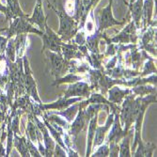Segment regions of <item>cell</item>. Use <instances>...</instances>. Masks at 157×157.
Returning a JSON list of instances; mask_svg holds the SVG:
<instances>
[{
    "label": "cell",
    "mask_w": 157,
    "mask_h": 157,
    "mask_svg": "<svg viewBox=\"0 0 157 157\" xmlns=\"http://www.w3.org/2000/svg\"><path fill=\"white\" fill-rule=\"evenodd\" d=\"M49 9H52L59 18V29L58 35L62 41H70L75 36L79 29V23L71 16L64 8L62 0H55V5L51 4L49 0H46Z\"/></svg>",
    "instance_id": "1"
},
{
    "label": "cell",
    "mask_w": 157,
    "mask_h": 157,
    "mask_svg": "<svg viewBox=\"0 0 157 157\" xmlns=\"http://www.w3.org/2000/svg\"><path fill=\"white\" fill-rule=\"evenodd\" d=\"M138 108V101L136 95L134 93L128 94L121 103V107L120 110V121L121 127L125 132H129L136 118Z\"/></svg>",
    "instance_id": "2"
},
{
    "label": "cell",
    "mask_w": 157,
    "mask_h": 157,
    "mask_svg": "<svg viewBox=\"0 0 157 157\" xmlns=\"http://www.w3.org/2000/svg\"><path fill=\"white\" fill-rule=\"evenodd\" d=\"M6 36L8 39L12 38L19 34H27V33H35L40 37L44 35V32L40 29H37L27 21V17H16L10 21V27L6 28Z\"/></svg>",
    "instance_id": "3"
},
{
    "label": "cell",
    "mask_w": 157,
    "mask_h": 157,
    "mask_svg": "<svg viewBox=\"0 0 157 157\" xmlns=\"http://www.w3.org/2000/svg\"><path fill=\"white\" fill-rule=\"evenodd\" d=\"M46 55L49 59V66L51 67V75L58 78L62 76L63 74L68 73V70L70 67V60H66L61 54H58L49 50L46 52Z\"/></svg>",
    "instance_id": "4"
},
{
    "label": "cell",
    "mask_w": 157,
    "mask_h": 157,
    "mask_svg": "<svg viewBox=\"0 0 157 157\" xmlns=\"http://www.w3.org/2000/svg\"><path fill=\"white\" fill-rule=\"evenodd\" d=\"M23 65H24V74H25L24 85H25V93L29 95L36 103L42 104L38 94L37 84L32 76V71L29 66V61H28L26 56H23Z\"/></svg>",
    "instance_id": "5"
},
{
    "label": "cell",
    "mask_w": 157,
    "mask_h": 157,
    "mask_svg": "<svg viewBox=\"0 0 157 157\" xmlns=\"http://www.w3.org/2000/svg\"><path fill=\"white\" fill-rule=\"evenodd\" d=\"M112 5L113 0H109L108 5L102 10V12L100 14V17L98 20V28L97 29L101 32H104L106 28L112 27L114 25H123L128 19V16L124 18L122 21H119L114 18L112 12Z\"/></svg>",
    "instance_id": "6"
},
{
    "label": "cell",
    "mask_w": 157,
    "mask_h": 157,
    "mask_svg": "<svg viewBox=\"0 0 157 157\" xmlns=\"http://www.w3.org/2000/svg\"><path fill=\"white\" fill-rule=\"evenodd\" d=\"M44 46H42V52L45 50H49L58 54H61V46H62V40L60 37L52 30V28L49 27L47 23L44 26V32L41 36Z\"/></svg>",
    "instance_id": "7"
},
{
    "label": "cell",
    "mask_w": 157,
    "mask_h": 157,
    "mask_svg": "<svg viewBox=\"0 0 157 157\" xmlns=\"http://www.w3.org/2000/svg\"><path fill=\"white\" fill-rule=\"evenodd\" d=\"M137 28L136 27L135 23L132 21L128 24L121 32H120L117 36H115L112 39H107L110 42L113 44H136L138 36L136 33Z\"/></svg>",
    "instance_id": "8"
},
{
    "label": "cell",
    "mask_w": 157,
    "mask_h": 157,
    "mask_svg": "<svg viewBox=\"0 0 157 157\" xmlns=\"http://www.w3.org/2000/svg\"><path fill=\"white\" fill-rule=\"evenodd\" d=\"M156 21L152 22L151 25L145 30V33L140 37L139 49L151 52L156 56Z\"/></svg>",
    "instance_id": "9"
},
{
    "label": "cell",
    "mask_w": 157,
    "mask_h": 157,
    "mask_svg": "<svg viewBox=\"0 0 157 157\" xmlns=\"http://www.w3.org/2000/svg\"><path fill=\"white\" fill-rule=\"evenodd\" d=\"M90 86L88 83L83 81H77L69 85L68 89L64 92V98H72V97H86L89 98L90 95Z\"/></svg>",
    "instance_id": "10"
},
{
    "label": "cell",
    "mask_w": 157,
    "mask_h": 157,
    "mask_svg": "<svg viewBox=\"0 0 157 157\" xmlns=\"http://www.w3.org/2000/svg\"><path fill=\"white\" fill-rule=\"evenodd\" d=\"M120 113H116L114 114V121H113V123L111 125V129L109 134H108V136L106 138V141L105 143H110V142H114V143H120L121 138L123 136H125L128 133L125 132L122 127L121 125V121H120V116H119ZM130 131V130H129Z\"/></svg>",
    "instance_id": "11"
},
{
    "label": "cell",
    "mask_w": 157,
    "mask_h": 157,
    "mask_svg": "<svg viewBox=\"0 0 157 157\" xmlns=\"http://www.w3.org/2000/svg\"><path fill=\"white\" fill-rule=\"evenodd\" d=\"M83 100V97H72V98H64L63 96H60L58 101H56L52 104H48V105H44L40 104V110L44 113V111H48V110H63L65 108H67L68 106L74 105L75 103L80 102Z\"/></svg>",
    "instance_id": "12"
},
{
    "label": "cell",
    "mask_w": 157,
    "mask_h": 157,
    "mask_svg": "<svg viewBox=\"0 0 157 157\" xmlns=\"http://www.w3.org/2000/svg\"><path fill=\"white\" fill-rule=\"evenodd\" d=\"M84 108L85 107H81L79 105V109H78V112H77V115L75 118V120L72 121L70 131L68 132L69 136L73 137L74 143H75V139H76L77 136L84 129V127L86 126V124L89 123V121H87V118H86V115H85Z\"/></svg>",
    "instance_id": "13"
},
{
    "label": "cell",
    "mask_w": 157,
    "mask_h": 157,
    "mask_svg": "<svg viewBox=\"0 0 157 157\" xmlns=\"http://www.w3.org/2000/svg\"><path fill=\"white\" fill-rule=\"evenodd\" d=\"M47 19L48 16H44V9H42V0H37L33 14L27 17V21L32 25H37L40 27V30L44 32V26L47 23Z\"/></svg>",
    "instance_id": "14"
},
{
    "label": "cell",
    "mask_w": 157,
    "mask_h": 157,
    "mask_svg": "<svg viewBox=\"0 0 157 157\" xmlns=\"http://www.w3.org/2000/svg\"><path fill=\"white\" fill-rule=\"evenodd\" d=\"M113 121H114V113L109 112L105 124L103 125V126H98L97 125L95 135H94V138H93V142H92V147L93 148L100 146L105 142L106 133L109 131L110 127H111V125L113 123Z\"/></svg>",
    "instance_id": "15"
},
{
    "label": "cell",
    "mask_w": 157,
    "mask_h": 157,
    "mask_svg": "<svg viewBox=\"0 0 157 157\" xmlns=\"http://www.w3.org/2000/svg\"><path fill=\"white\" fill-rule=\"evenodd\" d=\"M132 93L131 89H121L118 86H115V87H111L108 90V101H110L113 104H116L118 105H121L122 101L124 100V98L128 95Z\"/></svg>",
    "instance_id": "16"
},
{
    "label": "cell",
    "mask_w": 157,
    "mask_h": 157,
    "mask_svg": "<svg viewBox=\"0 0 157 157\" xmlns=\"http://www.w3.org/2000/svg\"><path fill=\"white\" fill-rule=\"evenodd\" d=\"M61 55L66 60H72L74 59H82L85 58L84 55L79 51L78 45L75 44H62Z\"/></svg>",
    "instance_id": "17"
},
{
    "label": "cell",
    "mask_w": 157,
    "mask_h": 157,
    "mask_svg": "<svg viewBox=\"0 0 157 157\" xmlns=\"http://www.w3.org/2000/svg\"><path fill=\"white\" fill-rule=\"evenodd\" d=\"M89 128H88V136H87V151L86 156H90L92 152V142L95 135V131L98 125V113H95L91 117L89 121Z\"/></svg>",
    "instance_id": "18"
},
{
    "label": "cell",
    "mask_w": 157,
    "mask_h": 157,
    "mask_svg": "<svg viewBox=\"0 0 157 157\" xmlns=\"http://www.w3.org/2000/svg\"><path fill=\"white\" fill-rule=\"evenodd\" d=\"M154 2H155L154 0H144L143 8H142V16H141V20L143 21V29H142V32H144L148 28V26L151 25Z\"/></svg>",
    "instance_id": "19"
},
{
    "label": "cell",
    "mask_w": 157,
    "mask_h": 157,
    "mask_svg": "<svg viewBox=\"0 0 157 157\" xmlns=\"http://www.w3.org/2000/svg\"><path fill=\"white\" fill-rule=\"evenodd\" d=\"M143 3H144V0H135V2H133L132 4H128L129 12H131V17L137 29H139V27H140Z\"/></svg>",
    "instance_id": "20"
},
{
    "label": "cell",
    "mask_w": 157,
    "mask_h": 157,
    "mask_svg": "<svg viewBox=\"0 0 157 157\" xmlns=\"http://www.w3.org/2000/svg\"><path fill=\"white\" fill-rule=\"evenodd\" d=\"M25 136L29 138L33 143L42 140V135L40 129L29 118H28L26 128H25Z\"/></svg>",
    "instance_id": "21"
},
{
    "label": "cell",
    "mask_w": 157,
    "mask_h": 157,
    "mask_svg": "<svg viewBox=\"0 0 157 157\" xmlns=\"http://www.w3.org/2000/svg\"><path fill=\"white\" fill-rule=\"evenodd\" d=\"M13 147L16 148L18 152L21 154L23 157H29L30 153L28 151L27 145H26V137L24 136H19L17 134L14 133L13 136Z\"/></svg>",
    "instance_id": "22"
},
{
    "label": "cell",
    "mask_w": 157,
    "mask_h": 157,
    "mask_svg": "<svg viewBox=\"0 0 157 157\" xmlns=\"http://www.w3.org/2000/svg\"><path fill=\"white\" fill-rule=\"evenodd\" d=\"M78 109H79V104H75V105H72L68 106L67 108L63 109V110H60L59 112L56 111H53L52 113L56 114V115H59V116H61L62 118H64L68 122H72L75 118L76 117L77 115V112H78Z\"/></svg>",
    "instance_id": "23"
},
{
    "label": "cell",
    "mask_w": 157,
    "mask_h": 157,
    "mask_svg": "<svg viewBox=\"0 0 157 157\" xmlns=\"http://www.w3.org/2000/svg\"><path fill=\"white\" fill-rule=\"evenodd\" d=\"M156 149V145L153 144V143H142L141 145H138L136 146L135 151L133 152L132 156H147V157H151L152 156V153H153V151Z\"/></svg>",
    "instance_id": "24"
},
{
    "label": "cell",
    "mask_w": 157,
    "mask_h": 157,
    "mask_svg": "<svg viewBox=\"0 0 157 157\" xmlns=\"http://www.w3.org/2000/svg\"><path fill=\"white\" fill-rule=\"evenodd\" d=\"M133 135H134V133L130 129V131L128 132V134L121 138V142L119 145V147H120L119 156H121V157H130V156H132L129 144H130V138L132 137Z\"/></svg>",
    "instance_id": "25"
},
{
    "label": "cell",
    "mask_w": 157,
    "mask_h": 157,
    "mask_svg": "<svg viewBox=\"0 0 157 157\" xmlns=\"http://www.w3.org/2000/svg\"><path fill=\"white\" fill-rule=\"evenodd\" d=\"M27 42V35L26 34H19L16 35L14 39V45H15L16 58H23L26 49Z\"/></svg>",
    "instance_id": "26"
},
{
    "label": "cell",
    "mask_w": 157,
    "mask_h": 157,
    "mask_svg": "<svg viewBox=\"0 0 157 157\" xmlns=\"http://www.w3.org/2000/svg\"><path fill=\"white\" fill-rule=\"evenodd\" d=\"M132 93L138 95V96H146L148 94H152V93H156V86H150L147 84H143V85H138L136 86V87H133L131 89Z\"/></svg>",
    "instance_id": "27"
},
{
    "label": "cell",
    "mask_w": 157,
    "mask_h": 157,
    "mask_svg": "<svg viewBox=\"0 0 157 157\" xmlns=\"http://www.w3.org/2000/svg\"><path fill=\"white\" fill-rule=\"evenodd\" d=\"M84 77L83 76H80V75H77L74 73H68L67 75L63 76V77H58L56 78L55 82L52 84V86H59L60 84H63V83H69V84H72V83H75L77 81H81L83 80Z\"/></svg>",
    "instance_id": "28"
},
{
    "label": "cell",
    "mask_w": 157,
    "mask_h": 157,
    "mask_svg": "<svg viewBox=\"0 0 157 157\" xmlns=\"http://www.w3.org/2000/svg\"><path fill=\"white\" fill-rule=\"evenodd\" d=\"M154 59H151L150 56H148L147 61L144 64L143 71L140 73L139 76L143 77V76H148L151 74H156V67L154 66Z\"/></svg>",
    "instance_id": "29"
},
{
    "label": "cell",
    "mask_w": 157,
    "mask_h": 157,
    "mask_svg": "<svg viewBox=\"0 0 157 157\" xmlns=\"http://www.w3.org/2000/svg\"><path fill=\"white\" fill-rule=\"evenodd\" d=\"M5 55L11 62H14L16 60V52H15V45H14V39L13 38L9 39V40H8Z\"/></svg>",
    "instance_id": "30"
},
{
    "label": "cell",
    "mask_w": 157,
    "mask_h": 157,
    "mask_svg": "<svg viewBox=\"0 0 157 157\" xmlns=\"http://www.w3.org/2000/svg\"><path fill=\"white\" fill-rule=\"evenodd\" d=\"M108 154H109V146L107 143H105V144H101L99 146L98 150L92 153V156H94V157H99V156L106 157V156H108Z\"/></svg>",
    "instance_id": "31"
},
{
    "label": "cell",
    "mask_w": 157,
    "mask_h": 157,
    "mask_svg": "<svg viewBox=\"0 0 157 157\" xmlns=\"http://www.w3.org/2000/svg\"><path fill=\"white\" fill-rule=\"evenodd\" d=\"M20 117L21 115H15L11 117L10 120V127L13 131V133H15L17 135H19L20 132Z\"/></svg>",
    "instance_id": "32"
},
{
    "label": "cell",
    "mask_w": 157,
    "mask_h": 157,
    "mask_svg": "<svg viewBox=\"0 0 157 157\" xmlns=\"http://www.w3.org/2000/svg\"><path fill=\"white\" fill-rule=\"evenodd\" d=\"M26 145H27L28 151H29V153H30V156H34V157H40L41 156L38 148L35 146V143H33V142L28 137H26Z\"/></svg>",
    "instance_id": "33"
},
{
    "label": "cell",
    "mask_w": 157,
    "mask_h": 157,
    "mask_svg": "<svg viewBox=\"0 0 157 157\" xmlns=\"http://www.w3.org/2000/svg\"><path fill=\"white\" fill-rule=\"evenodd\" d=\"M109 146V154L108 156L114 157V156H119V151H120V147L118 143H114V142H110L108 143Z\"/></svg>",
    "instance_id": "34"
},
{
    "label": "cell",
    "mask_w": 157,
    "mask_h": 157,
    "mask_svg": "<svg viewBox=\"0 0 157 157\" xmlns=\"http://www.w3.org/2000/svg\"><path fill=\"white\" fill-rule=\"evenodd\" d=\"M0 11H1L2 13H4V15L6 16V20L8 22L12 20V15H11V12H10V9L8 8L7 5L5 6L1 3V0H0Z\"/></svg>",
    "instance_id": "35"
},
{
    "label": "cell",
    "mask_w": 157,
    "mask_h": 157,
    "mask_svg": "<svg viewBox=\"0 0 157 157\" xmlns=\"http://www.w3.org/2000/svg\"><path fill=\"white\" fill-rule=\"evenodd\" d=\"M54 156H68V154H67V151L61 146L56 144L54 150Z\"/></svg>",
    "instance_id": "36"
},
{
    "label": "cell",
    "mask_w": 157,
    "mask_h": 157,
    "mask_svg": "<svg viewBox=\"0 0 157 157\" xmlns=\"http://www.w3.org/2000/svg\"><path fill=\"white\" fill-rule=\"evenodd\" d=\"M117 60H118V56H113V59H111V60H109L108 61V63L105 65V71H107V70H111V69H113L114 67H115L117 64Z\"/></svg>",
    "instance_id": "37"
},
{
    "label": "cell",
    "mask_w": 157,
    "mask_h": 157,
    "mask_svg": "<svg viewBox=\"0 0 157 157\" xmlns=\"http://www.w3.org/2000/svg\"><path fill=\"white\" fill-rule=\"evenodd\" d=\"M2 156H6V149L3 146V143L0 141V157Z\"/></svg>",
    "instance_id": "38"
}]
</instances>
